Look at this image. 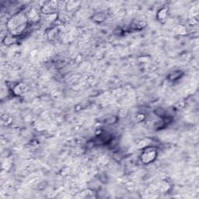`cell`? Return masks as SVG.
Instances as JSON below:
<instances>
[{
    "mask_svg": "<svg viewBox=\"0 0 199 199\" xmlns=\"http://www.w3.org/2000/svg\"><path fill=\"white\" fill-rule=\"evenodd\" d=\"M27 20V16L23 13L16 14L10 18L7 23V27L13 35H20L25 30Z\"/></svg>",
    "mask_w": 199,
    "mask_h": 199,
    "instance_id": "cell-1",
    "label": "cell"
},
{
    "mask_svg": "<svg viewBox=\"0 0 199 199\" xmlns=\"http://www.w3.org/2000/svg\"><path fill=\"white\" fill-rule=\"evenodd\" d=\"M156 156H157V152H156V149L152 147H149V148L146 147L144 149L141 155V160L145 164L150 163L156 160Z\"/></svg>",
    "mask_w": 199,
    "mask_h": 199,
    "instance_id": "cell-2",
    "label": "cell"
},
{
    "mask_svg": "<svg viewBox=\"0 0 199 199\" xmlns=\"http://www.w3.org/2000/svg\"><path fill=\"white\" fill-rule=\"evenodd\" d=\"M58 7V2L57 1H49L45 2V4L42 6L41 12L44 15L56 13Z\"/></svg>",
    "mask_w": 199,
    "mask_h": 199,
    "instance_id": "cell-3",
    "label": "cell"
},
{
    "mask_svg": "<svg viewBox=\"0 0 199 199\" xmlns=\"http://www.w3.org/2000/svg\"><path fill=\"white\" fill-rule=\"evenodd\" d=\"M27 85L25 83H20L16 84L15 87H14L13 90V93L16 96H21V95L24 94V93L27 92Z\"/></svg>",
    "mask_w": 199,
    "mask_h": 199,
    "instance_id": "cell-4",
    "label": "cell"
},
{
    "mask_svg": "<svg viewBox=\"0 0 199 199\" xmlns=\"http://www.w3.org/2000/svg\"><path fill=\"white\" fill-rule=\"evenodd\" d=\"M167 13H168V9L166 7H164V8L160 9L157 13V15H156V17H157V20H160V22H163L166 20V18L167 16Z\"/></svg>",
    "mask_w": 199,
    "mask_h": 199,
    "instance_id": "cell-5",
    "label": "cell"
},
{
    "mask_svg": "<svg viewBox=\"0 0 199 199\" xmlns=\"http://www.w3.org/2000/svg\"><path fill=\"white\" fill-rule=\"evenodd\" d=\"M174 33L178 35H184L187 33V28L183 25H178L174 28Z\"/></svg>",
    "mask_w": 199,
    "mask_h": 199,
    "instance_id": "cell-6",
    "label": "cell"
},
{
    "mask_svg": "<svg viewBox=\"0 0 199 199\" xmlns=\"http://www.w3.org/2000/svg\"><path fill=\"white\" fill-rule=\"evenodd\" d=\"M79 6V2H76V1H69L67 2L66 4V9L68 11H74L77 7Z\"/></svg>",
    "mask_w": 199,
    "mask_h": 199,
    "instance_id": "cell-7",
    "label": "cell"
},
{
    "mask_svg": "<svg viewBox=\"0 0 199 199\" xmlns=\"http://www.w3.org/2000/svg\"><path fill=\"white\" fill-rule=\"evenodd\" d=\"M58 34H59V31L58 30V28H52L47 33V37L50 40H55L58 37Z\"/></svg>",
    "mask_w": 199,
    "mask_h": 199,
    "instance_id": "cell-8",
    "label": "cell"
},
{
    "mask_svg": "<svg viewBox=\"0 0 199 199\" xmlns=\"http://www.w3.org/2000/svg\"><path fill=\"white\" fill-rule=\"evenodd\" d=\"M16 41V36H6L3 39V44L5 45H10L13 44H15Z\"/></svg>",
    "mask_w": 199,
    "mask_h": 199,
    "instance_id": "cell-9",
    "label": "cell"
},
{
    "mask_svg": "<svg viewBox=\"0 0 199 199\" xmlns=\"http://www.w3.org/2000/svg\"><path fill=\"white\" fill-rule=\"evenodd\" d=\"M150 142H151V139H149V138H144L142 141H140L138 144V147L140 149H145L146 147H148L150 145Z\"/></svg>",
    "mask_w": 199,
    "mask_h": 199,
    "instance_id": "cell-10",
    "label": "cell"
},
{
    "mask_svg": "<svg viewBox=\"0 0 199 199\" xmlns=\"http://www.w3.org/2000/svg\"><path fill=\"white\" fill-rule=\"evenodd\" d=\"M105 17H106V16H105L104 13H96L94 16H93V20L97 22H101L103 21V20H104Z\"/></svg>",
    "mask_w": 199,
    "mask_h": 199,
    "instance_id": "cell-11",
    "label": "cell"
}]
</instances>
